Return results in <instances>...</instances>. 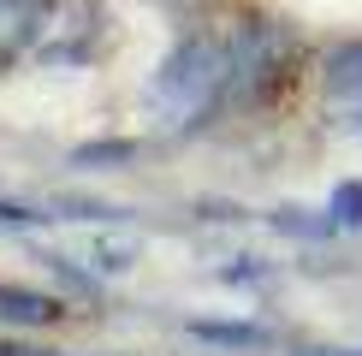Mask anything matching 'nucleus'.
Returning <instances> with one entry per match:
<instances>
[{
  "instance_id": "nucleus-1",
  "label": "nucleus",
  "mask_w": 362,
  "mask_h": 356,
  "mask_svg": "<svg viewBox=\"0 0 362 356\" xmlns=\"http://www.w3.org/2000/svg\"><path fill=\"white\" fill-rule=\"evenodd\" d=\"M232 36H238V24H226V30H196V36H185L178 48L167 54V66L155 71V107L167 113V119H202V113H214L220 107V95H226V78H232Z\"/></svg>"
},
{
  "instance_id": "nucleus-2",
  "label": "nucleus",
  "mask_w": 362,
  "mask_h": 356,
  "mask_svg": "<svg viewBox=\"0 0 362 356\" xmlns=\"http://www.w3.org/2000/svg\"><path fill=\"white\" fill-rule=\"evenodd\" d=\"M101 24H107L101 0H48L36 36H30V59L36 66H83L101 48Z\"/></svg>"
},
{
  "instance_id": "nucleus-3",
  "label": "nucleus",
  "mask_w": 362,
  "mask_h": 356,
  "mask_svg": "<svg viewBox=\"0 0 362 356\" xmlns=\"http://www.w3.org/2000/svg\"><path fill=\"white\" fill-rule=\"evenodd\" d=\"M42 6L48 0H0V59L30 54V36L42 24Z\"/></svg>"
},
{
  "instance_id": "nucleus-4",
  "label": "nucleus",
  "mask_w": 362,
  "mask_h": 356,
  "mask_svg": "<svg viewBox=\"0 0 362 356\" xmlns=\"http://www.w3.org/2000/svg\"><path fill=\"white\" fill-rule=\"evenodd\" d=\"M321 78H327V89H333L339 101H362V36L356 42H339V48L327 54Z\"/></svg>"
},
{
  "instance_id": "nucleus-5",
  "label": "nucleus",
  "mask_w": 362,
  "mask_h": 356,
  "mask_svg": "<svg viewBox=\"0 0 362 356\" xmlns=\"http://www.w3.org/2000/svg\"><path fill=\"white\" fill-rule=\"evenodd\" d=\"M0 321L42 326V321H59V303L42 297V291H24V285H0Z\"/></svg>"
},
{
  "instance_id": "nucleus-6",
  "label": "nucleus",
  "mask_w": 362,
  "mask_h": 356,
  "mask_svg": "<svg viewBox=\"0 0 362 356\" xmlns=\"http://www.w3.org/2000/svg\"><path fill=\"white\" fill-rule=\"evenodd\" d=\"M137 261V237H113V232H95L83 244V267H95V273H125V267Z\"/></svg>"
},
{
  "instance_id": "nucleus-7",
  "label": "nucleus",
  "mask_w": 362,
  "mask_h": 356,
  "mask_svg": "<svg viewBox=\"0 0 362 356\" xmlns=\"http://www.w3.org/2000/svg\"><path fill=\"white\" fill-rule=\"evenodd\" d=\"M196 338H208V345H226V350H262L267 333L262 326H244V321H190Z\"/></svg>"
},
{
  "instance_id": "nucleus-8",
  "label": "nucleus",
  "mask_w": 362,
  "mask_h": 356,
  "mask_svg": "<svg viewBox=\"0 0 362 356\" xmlns=\"http://www.w3.org/2000/svg\"><path fill=\"white\" fill-rule=\"evenodd\" d=\"M125 160H137V143H89L71 155V167H125Z\"/></svg>"
},
{
  "instance_id": "nucleus-9",
  "label": "nucleus",
  "mask_w": 362,
  "mask_h": 356,
  "mask_svg": "<svg viewBox=\"0 0 362 356\" xmlns=\"http://www.w3.org/2000/svg\"><path fill=\"white\" fill-rule=\"evenodd\" d=\"M333 220L339 226H362V184H339L333 190Z\"/></svg>"
},
{
  "instance_id": "nucleus-10",
  "label": "nucleus",
  "mask_w": 362,
  "mask_h": 356,
  "mask_svg": "<svg viewBox=\"0 0 362 356\" xmlns=\"http://www.w3.org/2000/svg\"><path fill=\"white\" fill-rule=\"evenodd\" d=\"M291 356H362V350H315L309 345V350H291Z\"/></svg>"
},
{
  "instance_id": "nucleus-11",
  "label": "nucleus",
  "mask_w": 362,
  "mask_h": 356,
  "mask_svg": "<svg viewBox=\"0 0 362 356\" xmlns=\"http://www.w3.org/2000/svg\"><path fill=\"white\" fill-rule=\"evenodd\" d=\"M160 6H173V12H190V6H202V0H160Z\"/></svg>"
},
{
  "instance_id": "nucleus-12",
  "label": "nucleus",
  "mask_w": 362,
  "mask_h": 356,
  "mask_svg": "<svg viewBox=\"0 0 362 356\" xmlns=\"http://www.w3.org/2000/svg\"><path fill=\"white\" fill-rule=\"evenodd\" d=\"M0 356H36V350H12V345H0Z\"/></svg>"
}]
</instances>
